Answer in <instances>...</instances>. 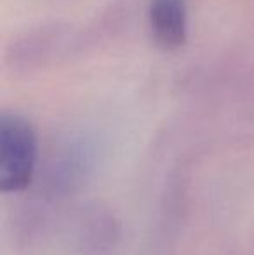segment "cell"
<instances>
[{
	"label": "cell",
	"instance_id": "cell-1",
	"mask_svg": "<svg viewBox=\"0 0 254 255\" xmlns=\"http://www.w3.org/2000/svg\"><path fill=\"white\" fill-rule=\"evenodd\" d=\"M37 135L31 124L17 113L0 115V188L21 191L33 179Z\"/></svg>",
	"mask_w": 254,
	"mask_h": 255
},
{
	"label": "cell",
	"instance_id": "cell-2",
	"mask_svg": "<svg viewBox=\"0 0 254 255\" xmlns=\"http://www.w3.org/2000/svg\"><path fill=\"white\" fill-rule=\"evenodd\" d=\"M148 26L162 51H178L188 40V0H150Z\"/></svg>",
	"mask_w": 254,
	"mask_h": 255
}]
</instances>
